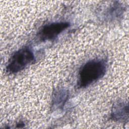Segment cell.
Returning <instances> with one entry per match:
<instances>
[{"mask_svg": "<svg viewBox=\"0 0 129 129\" xmlns=\"http://www.w3.org/2000/svg\"><path fill=\"white\" fill-rule=\"evenodd\" d=\"M106 69L107 63L104 59H94L87 61L79 70L78 87L86 88L96 82L104 76Z\"/></svg>", "mask_w": 129, "mask_h": 129, "instance_id": "1", "label": "cell"}, {"mask_svg": "<svg viewBox=\"0 0 129 129\" xmlns=\"http://www.w3.org/2000/svg\"><path fill=\"white\" fill-rule=\"evenodd\" d=\"M34 60L35 56L31 49L28 47H24L12 54L7 65L6 71L9 74L17 73Z\"/></svg>", "mask_w": 129, "mask_h": 129, "instance_id": "2", "label": "cell"}, {"mask_svg": "<svg viewBox=\"0 0 129 129\" xmlns=\"http://www.w3.org/2000/svg\"><path fill=\"white\" fill-rule=\"evenodd\" d=\"M70 26L68 22H57L44 25L38 33V37L42 41L54 40L59 34Z\"/></svg>", "mask_w": 129, "mask_h": 129, "instance_id": "3", "label": "cell"}, {"mask_svg": "<svg viewBox=\"0 0 129 129\" xmlns=\"http://www.w3.org/2000/svg\"><path fill=\"white\" fill-rule=\"evenodd\" d=\"M128 105L123 102H117L113 105L111 113L112 120L119 121L128 120Z\"/></svg>", "mask_w": 129, "mask_h": 129, "instance_id": "4", "label": "cell"}, {"mask_svg": "<svg viewBox=\"0 0 129 129\" xmlns=\"http://www.w3.org/2000/svg\"><path fill=\"white\" fill-rule=\"evenodd\" d=\"M67 93L64 91H58L56 93H55L54 96L53 97V104L57 105V104H63L64 101L67 99Z\"/></svg>", "mask_w": 129, "mask_h": 129, "instance_id": "5", "label": "cell"}]
</instances>
